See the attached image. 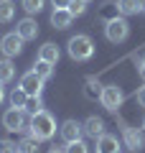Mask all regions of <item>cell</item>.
<instances>
[{
	"label": "cell",
	"mask_w": 145,
	"mask_h": 153,
	"mask_svg": "<svg viewBox=\"0 0 145 153\" xmlns=\"http://www.w3.org/2000/svg\"><path fill=\"white\" fill-rule=\"evenodd\" d=\"M28 130H31V135L38 138V140H51V138L56 135V120H54V115L46 112V110H41V112L31 115Z\"/></svg>",
	"instance_id": "1"
},
{
	"label": "cell",
	"mask_w": 145,
	"mask_h": 153,
	"mask_svg": "<svg viewBox=\"0 0 145 153\" xmlns=\"http://www.w3.org/2000/svg\"><path fill=\"white\" fill-rule=\"evenodd\" d=\"M66 51L74 61H89L94 56V44H92V38L84 36V33H76V36L69 38V44H66Z\"/></svg>",
	"instance_id": "2"
},
{
	"label": "cell",
	"mask_w": 145,
	"mask_h": 153,
	"mask_svg": "<svg viewBox=\"0 0 145 153\" xmlns=\"http://www.w3.org/2000/svg\"><path fill=\"white\" fill-rule=\"evenodd\" d=\"M104 36H107L109 44H122L125 38L130 36V23L125 21V18H112V21L104 23Z\"/></svg>",
	"instance_id": "3"
},
{
	"label": "cell",
	"mask_w": 145,
	"mask_h": 153,
	"mask_svg": "<svg viewBox=\"0 0 145 153\" xmlns=\"http://www.w3.org/2000/svg\"><path fill=\"white\" fill-rule=\"evenodd\" d=\"M99 102H102L104 110H109V112H117V110L122 107V102H125V94H122V89H120L117 84H107V87H102Z\"/></svg>",
	"instance_id": "4"
},
{
	"label": "cell",
	"mask_w": 145,
	"mask_h": 153,
	"mask_svg": "<svg viewBox=\"0 0 145 153\" xmlns=\"http://www.w3.org/2000/svg\"><path fill=\"white\" fill-rule=\"evenodd\" d=\"M3 128H5L8 133H23V130L28 128V123H26V110L10 107L5 115H3Z\"/></svg>",
	"instance_id": "5"
},
{
	"label": "cell",
	"mask_w": 145,
	"mask_h": 153,
	"mask_svg": "<svg viewBox=\"0 0 145 153\" xmlns=\"http://www.w3.org/2000/svg\"><path fill=\"white\" fill-rule=\"evenodd\" d=\"M18 87L23 89V92L28 94V97H38V94H41V89H43V79L41 76L36 74V71H26V74L21 76V82H18Z\"/></svg>",
	"instance_id": "6"
},
{
	"label": "cell",
	"mask_w": 145,
	"mask_h": 153,
	"mask_svg": "<svg viewBox=\"0 0 145 153\" xmlns=\"http://www.w3.org/2000/svg\"><path fill=\"white\" fill-rule=\"evenodd\" d=\"M23 44H26V41H23L16 31H13V33H5V36L0 38V51L10 59V56H18V54L23 51Z\"/></svg>",
	"instance_id": "7"
},
{
	"label": "cell",
	"mask_w": 145,
	"mask_h": 153,
	"mask_svg": "<svg viewBox=\"0 0 145 153\" xmlns=\"http://www.w3.org/2000/svg\"><path fill=\"white\" fill-rule=\"evenodd\" d=\"M122 140L130 151H143L145 148V130L143 128H125Z\"/></svg>",
	"instance_id": "8"
},
{
	"label": "cell",
	"mask_w": 145,
	"mask_h": 153,
	"mask_svg": "<svg viewBox=\"0 0 145 153\" xmlns=\"http://www.w3.org/2000/svg\"><path fill=\"white\" fill-rule=\"evenodd\" d=\"M59 133H61V138H64L66 143H74V140H79V138H81L84 125L76 123V120H64V123H61V128H59Z\"/></svg>",
	"instance_id": "9"
},
{
	"label": "cell",
	"mask_w": 145,
	"mask_h": 153,
	"mask_svg": "<svg viewBox=\"0 0 145 153\" xmlns=\"http://www.w3.org/2000/svg\"><path fill=\"white\" fill-rule=\"evenodd\" d=\"M16 33L23 38V41H33L38 36V23L33 18H23V21L16 23Z\"/></svg>",
	"instance_id": "10"
},
{
	"label": "cell",
	"mask_w": 145,
	"mask_h": 153,
	"mask_svg": "<svg viewBox=\"0 0 145 153\" xmlns=\"http://www.w3.org/2000/svg\"><path fill=\"white\" fill-rule=\"evenodd\" d=\"M84 133L97 140L99 135H104V120H102V117H97V115L87 117V120H84Z\"/></svg>",
	"instance_id": "11"
},
{
	"label": "cell",
	"mask_w": 145,
	"mask_h": 153,
	"mask_svg": "<svg viewBox=\"0 0 145 153\" xmlns=\"http://www.w3.org/2000/svg\"><path fill=\"white\" fill-rule=\"evenodd\" d=\"M71 21H74V16L69 13V8H54V13H51V26L54 28H69Z\"/></svg>",
	"instance_id": "12"
},
{
	"label": "cell",
	"mask_w": 145,
	"mask_h": 153,
	"mask_svg": "<svg viewBox=\"0 0 145 153\" xmlns=\"http://www.w3.org/2000/svg\"><path fill=\"white\" fill-rule=\"evenodd\" d=\"M117 151H120V140L115 135L104 133L97 138V153H117Z\"/></svg>",
	"instance_id": "13"
},
{
	"label": "cell",
	"mask_w": 145,
	"mask_h": 153,
	"mask_svg": "<svg viewBox=\"0 0 145 153\" xmlns=\"http://www.w3.org/2000/svg\"><path fill=\"white\" fill-rule=\"evenodd\" d=\"M59 56H61V51H59L56 44H43L41 49H38V59L48 61V64H54V66H56V61H59Z\"/></svg>",
	"instance_id": "14"
},
{
	"label": "cell",
	"mask_w": 145,
	"mask_h": 153,
	"mask_svg": "<svg viewBox=\"0 0 145 153\" xmlns=\"http://www.w3.org/2000/svg\"><path fill=\"white\" fill-rule=\"evenodd\" d=\"M13 76H16V64H13L8 56H5V59H0V82L8 84Z\"/></svg>",
	"instance_id": "15"
},
{
	"label": "cell",
	"mask_w": 145,
	"mask_h": 153,
	"mask_svg": "<svg viewBox=\"0 0 145 153\" xmlns=\"http://www.w3.org/2000/svg\"><path fill=\"white\" fill-rule=\"evenodd\" d=\"M16 18V3L13 0H0V23H10Z\"/></svg>",
	"instance_id": "16"
},
{
	"label": "cell",
	"mask_w": 145,
	"mask_h": 153,
	"mask_svg": "<svg viewBox=\"0 0 145 153\" xmlns=\"http://www.w3.org/2000/svg\"><path fill=\"white\" fill-rule=\"evenodd\" d=\"M117 10H120V16H135V13H143L138 0H117Z\"/></svg>",
	"instance_id": "17"
},
{
	"label": "cell",
	"mask_w": 145,
	"mask_h": 153,
	"mask_svg": "<svg viewBox=\"0 0 145 153\" xmlns=\"http://www.w3.org/2000/svg\"><path fill=\"white\" fill-rule=\"evenodd\" d=\"M33 71H36V74L41 76L43 82H48V79H51V76H54V64H48V61L38 59L36 64H33Z\"/></svg>",
	"instance_id": "18"
},
{
	"label": "cell",
	"mask_w": 145,
	"mask_h": 153,
	"mask_svg": "<svg viewBox=\"0 0 145 153\" xmlns=\"http://www.w3.org/2000/svg\"><path fill=\"white\" fill-rule=\"evenodd\" d=\"M18 151L21 153H38L41 151V140L33 138V135H28V138H23V140L18 143Z\"/></svg>",
	"instance_id": "19"
},
{
	"label": "cell",
	"mask_w": 145,
	"mask_h": 153,
	"mask_svg": "<svg viewBox=\"0 0 145 153\" xmlns=\"http://www.w3.org/2000/svg\"><path fill=\"white\" fill-rule=\"evenodd\" d=\"M26 100H28V94L23 92L21 87H13V92H10V107H26Z\"/></svg>",
	"instance_id": "20"
},
{
	"label": "cell",
	"mask_w": 145,
	"mask_h": 153,
	"mask_svg": "<svg viewBox=\"0 0 145 153\" xmlns=\"http://www.w3.org/2000/svg\"><path fill=\"white\" fill-rule=\"evenodd\" d=\"M26 115H36V112H41L43 110V100H41V94H38V97H28L26 100Z\"/></svg>",
	"instance_id": "21"
},
{
	"label": "cell",
	"mask_w": 145,
	"mask_h": 153,
	"mask_svg": "<svg viewBox=\"0 0 145 153\" xmlns=\"http://www.w3.org/2000/svg\"><path fill=\"white\" fill-rule=\"evenodd\" d=\"M43 3H46V0H21V5H23V10L26 13H41L43 10Z\"/></svg>",
	"instance_id": "22"
},
{
	"label": "cell",
	"mask_w": 145,
	"mask_h": 153,
	"mask_svg": "<svg viewBox=\"0 0 145 153\" xmlns=\"http://www.w3.org/2000/svg\"><path fill=\"white\" fill-rule=\"evenodd\" d=\"M84 94H87L89 100L99 97V94H102V87H99V82H97V79H87V89H84Z\"/></svg>",
	"instance_id": "23"
},
{
	"label": "cell",
	"mask_w": 145,
	"mask_h": 153,
	"mask_svg": "<svg viewBox=\"0 0 145 153\" xmlns=\"http://www.w3.org/2000/svg\"><path fill=\"white\" fill-rule=\"evenodd\" d=\"M64 151H66V153H89V146L79 138V140H74V143H66Z\"/></svg>",
	"instance_id": "24"
},
{
	"label": "cell",
	"mask_w": 145,
	"mask_h": 153,
	"mask_svg": "<svg viewBox=\"0 0 145 153\" xmlns=\"http://www.w3.org/2000/svg\"><path fill=\"white\" fill-rule=\"evenodd\" d=\"M84 10H87V0H71L69 3V13L71 16H84Z\"/></svg>",
	"instance_id": "25"
},
{
	"label": "cell",
	"mask_w": 145,
	"mask_h": 153,
	"mask_svg": "<svg viewBox=\"0 0 145 153\" xmlns=\"http://www.w3.org/2000/svg\"><path fill=\"white\" fill-rule=\"evenodd\" d=\"M0 153H18V146L8 138H0Z\"/></svg>",
	"instance_id": "26"
},
{
	"label": "cell",
	"mask_w": 145,
	"mask_h": 153,
	"mask_svg": "<svg viewBox=\"0 0 145 153\" xmlns=\"http://www.w3.org/2000/svg\"><path fill=\"white\" fill-rule=\"evenodd\" d=\"M135 100H138V105H140V107H145V84H143V87L138 89V94H135Z\"/></svg>",
	"instance_id": "27"
},
{
	"label": "cell",
	"mask_w": 145,
	"mask_h": 153,
	"mask_svg": "<svg viewBox=\"0 0 145 153\" xmlns=\"http://www.w3.org/2000/svg\"><path fill=\"white\" fill-rule=\"evenodd\" d=\"M69 3H71V0H51V5H54V8H69Z\"/></svg>",
	"instance_id": "28"
},
{
	"label": "cell",
	"mask_w": 145,
	"mask_h": 153,
	"mask_svg": "<svg viewBox=\"0 0 145 153\" xmlns=\"http://www.w3.org/2000/svg\"><path fill=\"white\" fill-rule=\"evenodd\" d=\"M3 100H5V87H3V82H0V105H3Z\"/></svg>",
	"instance_id": "29"
},
{
	"label": "cell",
	"mask_w": 145,
	"mask_h": 153,
	"mask_svg": "<svg viewBox=\"0 0 145 153\" xmlns=\"http://www.w3.org/2000/svg\"><path fill=\"white\" fill-rule=\"evenodd\" d=\"M140 74H143V79H145V56H143V61H140Z\"/></svg>",
	"instance_id": "30"
},
{
	"label": "cell",
	"mask_w": 145,
	"mask_h": 153,
	"mask_svg": "<svg viewBox=\"0 0 145 153\" xmlns=\"http://www.w3.org/2000/svg\"><path fill=\"white\" fill-rule=\"evenodd\" d=\"M138 3H140V10L145 13V0H138Z\"/></svg>",
	"instance_id": "31"
},
{
	"label": "cell",
	"mask_w": 145,
	"mask_h": 153,
	"mask_svg": "<svg viewBox=\"0 0 145 153\" xmlns=\"http://www.w3.org/2000/svg\"><path fill=\"white\" fill-rule=\"evenodd\" d=\"M51 153H66V151H56V148H54V151H51Z\"/></svg>",
	"instance_id": "32"
},
{
	"label": "cell",
	"mask_w": 145,
	"mask_h": 153,
	"mask_svg": "<svg viewBox=\"0 0 145 153\" xmlns=\"http://www.w3.org/2000/svg\"><path fill=\"white\" fill-rule=\"evenodd\" d=\"M143 130H145V120H143Z\"/></svg>",
	"instance_id": "33"
},
{
	"label": "cell",
	"mask_w": 145,
	"mask_h": 153,
	"mask_svg": "<svg viewBox=\"0 0 145 153\" xmlns=\"http://www.w3.org/2000/svg\"><path fill=\"white\" fill-rule=\"evenodd\" d=\"M87 3H89V0H87Z\"/></svg>",
	"instance_id": "34"
}]
</instances>
